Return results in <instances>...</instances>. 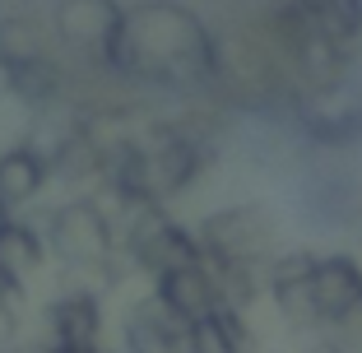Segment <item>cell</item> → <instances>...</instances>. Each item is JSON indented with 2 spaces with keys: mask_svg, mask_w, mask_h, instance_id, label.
Listing matches in <instances>:
<instances>
[{
  "mask_svg": "<svg viewBox=\"0 0 362 353\" xmlns=\"http://www.w3.org/2000/svg\"><path fill=\"white\" fill-rule=\"evenodd\" d=\"M65 88H70V75H65V65L52 52L33 56L23 65H10V98H19L23 108H33V112L56 108L65 98Z\"/></svg>",
  "mask_w": 362,
  "mask_h": 353,
  "instance_id": "cell-12",
  "label": "cell"
},
{
  "mask_svg": "<svg viewBox=\"0 0 362 353\" xmlns=\"http://www.w3.org/2000/svg\"><path fill=\"white\" fill-rule=\"evenodd\" d=\"M284 112L307 144H316V149H353V144H362V75L349 70V75L330 79V84L293 88Z\"/></svg>",
  "mask_w": 362,
  "mask_h": 353,
  "instance_id": "cell-3",
  "label": "cell"
},
{
  "mask_svg": "<svg viewBox=\"0 0 362 353\" xmlns=\"http://www.w3.org/2000/svg\"><path fill=\"white\" fill-rule=\"evenodd\" d=\"M121 246H126V256L135 260L139 279H158L177 265H195L204 260V246L195 237L191 224H181L177 214H168V204H149V209H139L130 214L126 224L117 228Z\"/></svg>",
  "mask_w": 362,
  "mask_h": 353,
  "instance_id": "cell-5",
  "label": "cell"
},
{
  "mask_svg": "<svg viewBox=\"0 0 362 353\" xmlns=\"http://www.w3.org/2000/svg\"><path fill=\"white\" fill-rule=\"evenodd\" d=\"M47 182H52V163H47L42 149H33L28 139L10 144V149L0 154V200L10 204V209L33 204L47 191Z\"/></svg>",
  "mask_w": 362,
  "mask_h": 353,
  "instance_id": "cell-10",
  "label": "cell"
},
{
  "mask_svg": "<svg viewBox=\"0 0 362 353\" xmlns=\"http://www.w3.org/2000/svg\"><path fill=\"white\" fill-rule=\"evenodd\" d=\"M195 237L204 246V260H251L265 265L284 246V224L269 204L260 200H242V204H223L195 224Z\"/></svg>",
  "mask_w": 362,
  "mask_h": 353,
  "instance_id": "cell-4",
  "label": "cell"
},
{
  "mask_svg": "<svg viewBox=\"0 0 362 353\" xmlns=\"http://www.w3.org/2000/svg\"><path fill=\"white\" fill-rule=\"evenodd\" d=\"M121 23H126V5H117V0H56L52 14L56 42L70 47V56H79L103 75L112 61V47L121 37Z\"/></svg>",
  "mask_w": 362,
  "mask_h": 353,
  "instance_id": "cell-6",
  "label": "cell"
},
{
  "mask_svg": "<svg viewBox=\"0 0 362 353\" xmlns=\"http://www.w3.org/2000/svg\"><path fill=\"white\" fill-rule=\"evenodd\" d=\"M47 260H52V246H47L42 224L19 219V214H10L0 224V265L5 270H14L19 279H33L47 270Z\"/></svg>",
  "mask_w": 362,
  "mask_h": 353,
  "instance_id": "cell-13",
  "label": "cell"
},
{
  "mask_svg": "<svg viewBox=\"0 0 362 353\" xmlns=\"http://www.w3.org/2000/svg\"><path fill=\"white\" fill-rule=\"evenodd\" d=\"M209 270L218 279L223 307L251 311L265 302V265H251V260H209Z\"/></svg>",
  "mask_w": 362,
  "mask_h": 353,
  "instance_id": "cell-14",
  "label": "cell"
},
{
  "mask_svg": "<svg viewBox=\"0 0 362 353\" xmlns=\"http://www.w3.org/2000/svg\"><path fill=\"white\" fill-rule=\"evenodd\" d=\"M311 293H316L320 321L339 330L358 353L362 344V260L349 251H320L316 274H311Z\"/></svg>",
  "mask_w": 362,
  "mask_h": 353,
  "instance_id": "cell-7",
  "label": "cell"
},
{
  "mask_svg": "<svg viewBox=\"0 0 362 353\" xmlns=\"http://www.w3.org/2000/svg\"><path fill=\"white\" fill-rule=\"evenodd\" d=\"M149 289L158 293V302L181 316V321H200L209 311L223 307V293H218V279H214L209 260H195V265H177L168 274L149 279Z\"/></svg>",
  "mask_w": 362,
  "mask_h": 353,
  "instance_id": "cell-9",
  "label": "cell"
},
{
  "mask_svg": "<svg viewBox=\"0 0 362 353\" xmlns=\"http://www.w3.org/2000/svg\"><path fill=\"white\" fill-rule=\"evenodd\" d=\"M10 214H19V209H10V204L0 200V224H5V219H10Z\"/></svg>",
  "mask_w": 362,
  "mask_h": 353,
  "instance_id": "cell-19",
  "label": "cell"
},
{
  "mask_svg": "<svg viewBox=\"0 0 362 353\" xmlns=\"http://www.w3.org/2000/svg\"><path fill=\"white\" fill-rule=\"evenodd\" d=\"M88 353H121V349H103V344H93V349H88Z\"/></svg>",
  "mask_w": 362,
  "mask_h": 353,
  "instance_id": "cell-20",
  "label": "cell"
},
{
  "mask_svg": "<svg viewBox=\"0 0 362 353\" xmlns=\"http://www.w3.org/2000/svg\"><path fill=\"white\" fill-rule=\"evenodd\" d=\"M0 98H10V65L0 61Z\"/></svg>",
  "mask_w": 362,
  "mask_h": 353,
  "instance_id": "cell-18",
  "label": "cell"
},
{
  "mask_svg": "<svg viewBox=\"0 0 362 353\" xmlns=\"http://www.w3.org/2000/svg\"><path fill=\"white\" fill-rule=\"evenodd\" d=\"M191 353H256L251 311L218 307L200 321H191Z\"/></svg>",
  "mask_w": 362,
  "mask_h": 353,
  "instance_id": "cell-11",
  "label": "cell"
},
{
  "mask_svg": "<svg viewBox=\"0 0 362 353\" xmlns=\"http://www.w3.org/2000/svg\"><path fill=\"white\" fill-rule=\"evenodd\" d=\"M223 75L228 61L214 28L181 0L130 5L107 61V79L172 98H204L223 84Z\"/></svg>",
  "mask_w": 362,
  "mask_h": 353,
  "instance_id": "cell-1",
  "label": "cell"
},
{
  "mask_svg": "<svg viewBox=\"0 0 362 353\" xmlns=\"http://www.w3.org/2000/svg\"><path fill=\"white\" fill-rule=\"evenodd\" d=\"M47 52H52V47H47L37 19H28V14H5V19H0V61L5 65H23V61L47 56Z\"/></svg>",
  "mask_w": 362,
  "mask_h": 353,
  "instance_id": "cell-16",
  "label": "cell"
},
{
  "mask_svg": "<svg viewBox=\"0 0 362 353\" xmlns=\"http://www.w3.org/2000/svg\"><path fill=\"white\" fill-rule=\"evenodd\" d=\"M42 233H47V246H52V260H61V270L84 274L98 293H117L112 265H117L121 237H117L112 214L93 195H75V200L56 204L47 214Z\"/></svg>",
  "mask_w": 362,
  "mask_h": 353,
  "instance_id": "cell-2",
  "label": "cell"
},
{
  "mask_svg": "<svg viewBox=\"0 0 362 353\" xmlns=\"http://www.w3.org/2000/svg\"><path fill=\"white\" fill-rule=\"evenodd\" d=\"M42 330H47V340H56V344H79V349L103 344V330H107L103 293H98L84 274L61 270V293L42 307Z\"/></svg>",
  "mask_w": 362,
  "mask_h": 353,
  "instance_id": "cell-8",
  "label": "cell"
},
{
  "mask_svg": "<svg viewBox=\"0 0 362 353\" xmlns=\"http://www.w3.org/2000/svg\"><path fill=\"white\" fill-rule=\"evenodd\" d=\"M302 353H353V344L344 340L339 330H330V325H325V330L307 335V349H302Z\"/></svg>",
  "mask_w": 362,
  "mask_h": 353,
  "instance_id": "cell-17",
  "label": "cell"
},
{
  "mask_svg": "<svg viewBox=\"0 0 362 353\" xmlns=\"http://www.w3.org/2000/svg\"><path fill=\"white\" fill-rule=\"evenodd\" d=\"M316 23V33H325L339 47H362V0H302Z\"/></svg>",
  "mask_w": 362,
  "mask_h": 353,
  "instance_id": "cell-15",
  "label": "cell"
},
{
  "mask_svg": "<svg viewBox=\"0 0 362 353\" xmlns=\"http://www.w3.org/2000/svg\"><path fill=\"white\" fill-rule=\"evenodd\" d=\"M0 353H5V349H0Z\"/></svg>",
  "mask_w": 362,
  "mask_h": 353,
  "instance_id": "cell-21",
  "label": "cell"
}]
</instances>
